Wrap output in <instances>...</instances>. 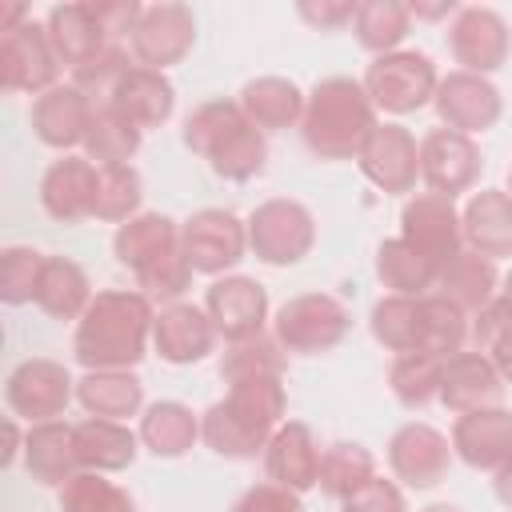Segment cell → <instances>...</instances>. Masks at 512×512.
<instances>
[{
	"instance_id": "1",
	"label": "cell",
	"mask_w": 512,
	"mask_h": 512,
	"mask_svg": "<svg viewBox=\"0 0 512 512\" xmlns=\"http://www.w3.org/2000/svg\"><path fill=\"white\" fill-rule=\"evenodd\" d=\"M156 308L144 292L104 288L72 332V356L84 372H132L148 356Z\"/></svg>"
},
{
	"instance_id": "2",
	"label": "cell",
	"mask_w": 512,
	"mask_h": 512,
	"mask_svg": "<svg viewBox=\"0 0 512 512\" xmlns=\"http://www.w3.org/2000/svg\"><path fill=\"white\" fill-rule=\"evenodd\" d=\"M284 412L288 392L280 376H244L232 380L228 396L200 416V440L224 460H256L284 424Z\"/></svg>"
},
{
	"instance_id": "3",
	"label": "cell",
	"mask_w": 512,
	"mask_h": 512,
	"mask_svg": "<svg viewBox=\"0 0 512 512\" xmlns=\"http://www.w3.org/2000/svg\"><path fill=\"white\" fill-rule=\"evenodd\" d=\"M112 256L136 276L148 300L176 304L192 284V264L184 256L180 224L164 212H140L112 236Z\"/></svg>"
},
{
	"instance_id": "4",
	"label": "cell",
	"mask_w": 512,
	"mask_h": 512,
	"mask_svg": "<svg viewBox=\"0 0 512 512\" xmlns=\"http://www.w3.org/2000/svg\"><path fill=\"white\" fill-rule=\"evenodd\" d=\"M376 124L380 120L364 84L352 76H328L316 80V88L304 100L300 140L320 160H356Z\"/></svg>"
},
{
	"instance_id": "5",
	"label": "cell",
	"mask_w": 512,
	"mask_h": 512,
	"mask_svg": "<svg viewBox=\"0 0 512 512\" xmlns=\"http://www.w3.org/2000/svg\"><path fill=\"white\" fill-rule=\"evenodd\" d=\"M184 148L208 160V168L224 180H252L268 164V140L264 132L244 116L236 100H204L184 120Z\"/></svg>"
},
{
	"instance_id": "6",
	"label": "cell",
	"mask_w": 512,
	"mask_h": 512,
	"mask_svg": "<svg viewBox=\"0 0 512 512\" xmlns=\"http://www.w3.org/2000/svg\"><path fill=\"white\" fill-rule=\"evenodd\" d=\"M352 328L348 308L332 292H300L288 296L272 316V336L292 356H320L332 352Z\"/></svg>"
},
{
	"instance_id": "7",
	"label": "cell",
	"mask_w": 512,
	"mask_h": 512,
	"mask_svg": "<svg viewBox=\"0 0 512 512\" xmlns=\"http://www.w3.org/2000/svg\"><path fill=\"white\" fill-rule=\"evenodd\" d=\"M360 84L376 112L408 116V112H420L424 104H432L440 76H436V64L428 52L396 48L388 56H376Z\"/></svg>"
},
{
	"instance_id": "8",
	"label": "cell",
	"mask_w": 512,
	"mask_h": 512,
	"mask_svg": "<svg viewBox=\"0 0 512 512\" xmlns=\"http://www.w3.org/2000/svg\"><path fill=\"white\" fill-rule=\"evenodd\" d=\"M312 244H316V216L308 212V204L272 196L252 208L248 248L256 260H264L272 268H292L312 252Z\"/></svg>"
},
{
	"instance_id": "9",
	"label": "cell",
	"mask_w": 512,
	"mask_h": 512,
	"mask_svg": "<svg viewBox=\"0 0 512 512\" xmlns=\"http://www.w3.org/2000/svg\"><path fill=\"white\" fill-rule=\"evenodd\" d=\"M72 396H76V380L60 360H48V356L20 360L4 380V404L24 424L60 420Z\"/></svg>"
},
{
	"instance_id": "10",
	"label": "cell",
	"mask_w": 512,
	"mask_h": 512,
	"mask_svg": "<svg viewBox=\"0 0 512 512\" xmlns=\"http://www.w3.org/2000/svg\"><path fill=\"white\" fill-rule=\"evenodd\" d=\"M184 256L192 272L200 276H220L236 268L248 252V220H240L228 208H200L180 224Z\"/></svg>"
},
{
	"instance_id": "11",
	"label": "cell",
	"mask_w": 512,
	"mask_h": 512,
	"mask_svg": "<svg viewBox=\"0 0 512 512\" xmlns=\"http://www.w3.org/2000/svg\"><path fill=\"white\" fill-rule=\"evenodd\" d=\"M60 56L48 40V28L36 20H24L8 32H0V84L4 92H48L60 80Z\"/></svg>"
},
{
	"instance_id": "12",
	"label": "cell",
	"mask_w": 512,
	"mask_h": 512,
	"mask_svg": "<svg viewBox=\"0 0 512 512\" xmlns=\"http://www.w3.org/2000/svg\"><path fill=\"white\" fill-rule=\"evenodd\" d=\"M192 44H196V16L188 4H176V0L144 4L140 24L128 40L132 60L144 68H156V72L180 64L192 52Z\"/></svg>"
},
{
	"instance_id": "13",
	"label": "cell",
	"mask_w": 512,
	"mask_h": 512,
	"mask_svg": "<svg viewBox=\"0 0 512 512\" xmlns=\"http://www.w3.org/2000/svg\"><path fill=\"white\" fill-rule=\"evenodd\" d=\"M400 240H408L424 260L444 268L448 260H456L464 252V228H460L456 204L436 192L408 196L400 208Z\"/></svg>"
},
{
	"instance_id": "14",
	"label": "cell",
	"mask_w": 512,
	"mask_h": 512,
	"mask_svg": "<svg viewBox=\"0 0 512 512\" xmlns=\"http://www.w3.org/2000/svg\"><path fill=\"white\" fill-rule=\"evenodd\" d=\"M448 52L460 64V72L488 76V72H496V68L508 64L512 32H508V24H504V16L496 8L468 4L448 24Z\"/></svg>"
},
{
	"instance_id": "15",
	"label": "cell",
	"mask_w": 512,
	"mask_h": 512,
	"mask_svg": "<svg viewBox=\"0 0 512 512\" xmlns=\"http://www.w3.org/2000/svg\"><path fill=\"white\" fill-rule=\"evenodd\" d=\"M436 116L444 128L460 132V136H476V132H488L496 128V120L504 116V96L500 88L488 80V76H476V72H448L440 76L436 84Z\"/></svg>"
},
{
	"instance_id": "16",
	"label": "cell",
	"mask_w": 512,
	"mask_h": 512,
	"mask_svg": "<svg viewBox=\"0 0 512 512\" xmlns=\"http://www.w3.org/2000/svg\"><path fill=\"white\" fill-rule=\"evenodd\" d=\"M356 164L368 184H376L388 196H404L416 188V176H420V144L404 124L384 120L364 140Z\"/></svg>"
},
{
	"instance_id": "17",
	"label": "cell",
	"mask_w": 512,
	"mask_h": 512,
	"mask_svg": "<svg viewBox=\"0 0 512 512\" xmlns=\"http://www.w3.org/2000/svg\"><path fill=\"white\" fill-rule=\"evenodd\" d=\"M452 440L424 424V420H408L392 432L388 440V468L396 480H404L408 488H436L448 468H452Z\"/></svg>"
},
{
	"instance_id": "18",
	"label": "cell",
	"mask_w": 512,
	"mask_h": 512,
	"mask_svg": "<svg viewBox=\"0 0 512 512\" xmlns=\"http://www.w3.org/2000/svg\"><path fill=\"white\" fill-rule=\"evenodd\" d=\"M480 148L472 136H460L452 128H432L420 140V180L428 184V192L456 200L460 192H468L480 180Z\"/></svg>"
},
{
	"instance_id": "19",
	"label": "cell",
	"mask_w": 512,
	"mask_h": 512,
	"mask_svg": "<svg viewBox=\"0 0 512 512\" xmlns=\"http://www.w3.org/2000/svg\"><path fill=\"white\" fill-rule=\"evenodd\" d=\"M204 312L212 316L216 332L228 344L264 336V324H268V288L260 280H252V276H220V280H212V288L204 296Z\"/></svg>"
},
{
	"instance_id": "20",
	"label": "cell",
	"mask_w": 512,
	"mask_h": 512,
	"mask_svg": "<svg viewBox=\"0 0 512 512\" xmlns=\"http://www.w3.org/2000/svg\"><path fill=\"white\" fill-rule=\"evenodd\" d=\"M92 108H96V100L88 92H80L72 80L56 84V88H48V92H40L32 100V116H28L32 136L44 148H56V152L84 148L88 124H92Z\"/></svg>"
},
{
	"instance_id": "21",
	"label": "cell",
	"mask_w": 512,
	"mask_h": 512,
	"mask_svg": "<svg viewBox=\"0 0 512 512\" xmlns=\"http://www.w3.org/2000/svg\"><path fill=\"white\" fill-rule=\"evenodd\" d=\"M96 180L100 168L88 156H60L40 176V204L52 220L76 224L96 216Z\"/></svg>"
},
{
	"instance_id": "22",
	"label": "cell",
	"mask_w": 512,
	"mask_h": 512,
	"mask_svg": "<svg viewBox=\"0 0 512 512\" xmlns=\"http://www.w3.org/2000/svg\"><path fill=\"white\" fill-rule=\"evenodd\" d=\"M216 336L220 332H216L212 316L188 300L164 304L152 324V348L160 352L164 364H200L204 356H212Z\"/></svg>"
},
{
	"instance_id": "23",
	"label": "cell",
	"mask_w": 512,
	"mask_h": 512,
	"mask_svg": "<svg viewBox=\"0 0 512 512\" xmlns=\"http://www.w3.org/2000/svg\"><path fill=\"white\" fill-rule=\"evenodd\" d=\"M452 452L476 472L504 468L512 460V412L496 404V408H476V412L456 416Z\"/></svg>"
},
{
	"instance_id": "24",
	"label": "cell",
	"mask_w": 512,
	"mask_h": 512,
	"mask_svg": "<svg viewBox=\"0 0 512 512\" xmlns=\"http://www.w3.org/2000/svg\"><path fill=\"white\" fill-rule=\"evenodd\" d=\"M264 472L272 484L304 496L308 488H316L320 480V444H316V432L304 424V420H284L268 448H264Z\"/></svg>"
},
{
	"instance_id": "25",
	"label": "cell",
	"mask_w": 512,
	"mask_h": 512,
	"mask_svg": "<svg viewBox=\"0 0 512 512\" xmlns=\"http://www.w3.org/2000/svg\"><path fill=\"white\" fill-rule=\"evenodd\" d=\"M504 400V376L484 352H456L444 360L440 372V404L456 416L476 408H496Z\"/></svg>"
},
{
	"instance_id": "26",
	"label": "cell",
	"mask_w": 512,
	"mask_h": 512,
	"mask_svg": "<svg viewBox=\"0 0 512 512\" xmlns=\"http://www.w3.org/2000/svg\"><path fill=\"white\" fill-rule=\"evenodd\" d=\"M44 28H48V40H52V48H56V56H60V64H64L68 72L80 68V64H88V60H96V56L108 52L112 44H120V40H112V36L104 32V24L96 20L92 0L56 4V8L44 16Z\"/></svg>"
},
{
	"instance_id": "27",
	"label": "cell",
	"mask_w": 512,
	"mask_h": 512,
	"mask_svg": "<svg viewBox=\"0 0 512 512\" xmlns=\"http://www.w3.org/2000/svg\"><path fill=\"white\" fill-rule=\"evenodd\" d=\"M24 468L36 484H48V488H64L76 472H84L80 456H76V424H64V420L28 424Z\"/></svg>"
},
{
	"instance_id": "28",
	"label": "cell",
	"mask_w": 512,
	"mask_h": 512,
	"mask_svg": "<svg viewBox=\"0 0 512 512\" xmlns=\"http://www.w3.org/2000/svg\"><path fill=\"white\" fill-rule=\"evenodd\" d=\"M460 228H464V248L488 260L512 256V196L504 188L472 192L460 212Z\"/></svg>"
},
{
	"instance_id": "29",
	"label": "cell",
	"mask_w": 512,
	"mask_h": 512,
	"mask_svg": "<svg viewBox=\"0 0 512 512\" xmlns=\"http://www.w3.org/2000/svg\"><path fill=\"white\" fill-rule=\"evenodd\" d=\"M104 100H112L136 128H160L172 116V108H176V88H172V80L164 72L144 68V64H132L112 84V92Z\"/></svg>"
},
{
	"instance_id": "30",
	"label": "cell",
	"mask_w": 512,
	"mask_h": 512,
	"mask_svg": "<svg viewBox=\"0 0 512 512\" xmlns=\"http://www.w3.org/2000/svg\"><path fill=\"white\" fill-rule=\"evenodd\" d=\"M140 452V432H132L124 420L88 416L76 424V456L84 472H124L132 468Z\"/></svg>"
},
{
	"instance_id": "31",
	"label": "cell",
	"mask_w": 512,
	"mask_h": 512,
	"mask_svg": "<svg viewBox=\"0 0 512 512\" xmlns=\"http://www.w3.org/2000/svg\"><path fill=\"white\" fill-rule=\"evenodd\" d=\"M304 92L288 80V76H256L240 88L236 104L244 108V116L268 136V132H284L296 128L304 120Z\"/></svg>"
},
{
	"instance_id": "32",
	"label": "cell",
	"mask_w": 512,
	"mask_h": 512,
	"mask_svg": "<svg viewBox=\"0 0 512 512\" xmlns=\"http://www.w3.org/2000/svg\"><path fill=\"white\" fill-rule=\"evenodd\" d=\"M436 288H440V296L452 300L460 312L476 316V312H480L484 304H492L496 292H500L496 260H488V256H480V252H472V248H464L456 260H448V264L440 268Z\"/></svg>"
},
{
	"instance_id": "33",
	"label": "cell",
	"mask_w": 512,
	"mask_h": 512,
	"mask_svg": "<svg viewBox=\"0 0 512 512\" xmlns=\"http://www.w3.org/2000/svg\"><path fill=\"white\" fill-rule=\"evenodd\" d=\"M200 440V416L180 400H156L140 416V448H148L160 460H176L192 452Z\"/></svg>"
},
{
	"instance_id": "34",
	"label": "cell",
	"mask_w": 512,
	"mask_h": 512,
	"mask_svg": "<svg viewBox=\"0 0 512 512\" xmlns=\"http://www.w3.org/2000/svg\"><path fill=\"white\" fill-rule=\"evenodd\" d=\"M88 304H92L88 272L68 256H48L36 288V308L52 320H80Z\"/></svg>"
},
{
	"instance_id": "35",
	"label": "cell",
	"mask_w": 512,
	"mask_h": 512,
	"mask_svg": "<svg viewBox=\"0 0 512 512\" xmlns=\"http://www.w3.org/2000/svg\"><path fill=\"white\" fill-rule=\"evenodd\" d=\"M140 140H144V128H136L112 100H96L92 124H88V136H84V156L96 168L128 164L140 152Z\"/></svg>"
},
{
	"instance_id": "36",
	"label": "cell",
	"mask_w": 512,
	"mask_h": 512,
	"mask_svg": "<svg viewBox=\"0 0 512 512\" xmlns=\"http://www.w3.org/2000/svg\"><path fill=\"white\" fill-rule=\"evenodd\" d=\"M76 400L88 416L128 420L144 408V384L132 372H84L76 380Z\"/></svg>"
},
{
	"instance_id": "37",
	"label": "cell",
	"mask_w": 512,
	"mask_h": 512,
	"mask_svg": "<svg viewBox=\"0 0 512 512\" xmlns=\"http://www.w3.org/2000/svg\"><path fill=\"white\" fill-rule=\"evenodd\" d=\"M376 276L388 288V296H428V288H436L440 280V268L424 260L408 240L392 236L376 248Z\"/></svg>"
},
{
	"instance_id": "38",
	"label": "cell",
	"mask_w": 512,
	"mask_h": 512,
	"mask_svg": "<svg viewBox=\"0 0 512 512\" xmlns=\"http://www.w3.org/2000/svg\"><path fill=\"white\" fill-rule=\"evenodd\" d=\"M368 328L376 336V344H384L388 352L404 356V352H420L424 348V304L420 296H384L372 304Z\"/></svg>"
},
{
	"instance_id": "39",
	"label": "cell",
	"mask_w": 512,
	"mask_h": 512,
	"mask_svg": "<svg viewBox=\"0 0 512 512\" xmlns=\"http://www.w3.org/2000/svg\"><path fill=\"white\" fill-rule=\"evenodd\" d=\"M376 476V456L356 444V440H336L320 452V492L332 496V500H344L352 496L356 488H364L368 480Z\"/></svg>"
},
{
	"instance_id": "40",
	"label": "cell",
	"mask_w": 512,
	"mask_h": 512,
	"mask_svg": "<svg viewBox=\"0 0 512 512\" xmlns=\"http://www.w3.org/2000/svg\"><path fill=\"white\" fill-rule=\"evenodd\" d=\"M408 28H412V12L400 0H364L356 8V20H352V32H356L360 48H368L376 56L396 52L404 44Z\"/></svg>"
},
{
	"instance_id": "41",
	"label": "cell",
	"mask_w": 512,
	"mask_h": 512,
	"mask_svg": "<svg viewBox=\"0 0 512 512\" xmlns=\"http://www.w3.org/2000/svg\"><path fill=\"white\" fill-rule=\"evenodd\" d=\"M440 372H444V360L424 356V352H404L388 368V388H392L396 404L428 408L432 400H440Z\"/></svg>"
},
{
	"instance_id": "42",
	"label": "cell",
	"mask_w": 512,
	"mask_h": 512,
	"mask_svg": "<svg viewBox=\"0 0 512 512\" xmlns=\"http://www.w3.org/2000/svg\"><path fill=\"white\" fill-rule=\"evenodd\" d=\"M424 304V356H436V360H448L456 352H464L468 344V312H460L452 300H444L440 292H428L420 296Z\"/></svg>"
},
{
	"instance_id": "43",
	"label": "cell",
	"mask_w": 512,
	"mask_h": 512,
	"mask_svg": "<svg viewBox=\"0 0 512 512\" xmlns=\"http://www.w3.org/2000/svg\"><path fill=\"white\" fill-rule=\"evenodd\" d=\"M140 200H144V180L132 164H108L100 168L96 180V220L108 224H128L132 216H140Z\"/></svg>"
},
{
	"instance_id": "44",
	"label": "cell",
	"mask_w": 512,
	"mask_h": 512,
	"mask_svg": "<svg viewBox=\"0 0 512 512\" xmlns=\"http://www.w3.org/2000/svg\"><path fill=\"white\" fill-rule=\"evenodd\" d=\"M216 372L224 376V384L244 380V376H284V348L276 344V336L236 340L220 352Z\"/></svg>"
},
{
	"instance_id": "45",
	"label": "cell",
	"mask_w": 512,
	"mask_h": 512,
	"mask_svg": "<svg viewBox=\"0 0 512 512\" xmlns=\"http://www.w3.org/2000/svg\"><path fill=\"white\" fill-rule=\"evenodd\" d=\"M60 512H136V504L104 472H76L60 488Z\"/></svg>"
},
{
	"instance_id": "46",
	"label": "cell",
	"mask_w": 512,
	"mask_h": 512,
	"mask_svg": "<svg viewBox=\"0 0 512 512\" xmlns=\"http://www.w3.org/2000/svg\"><path fill=\"white\" fill-rule=\"evenodd\" d=\"M44 252L28 248V244H12L0 252V300L4 304H28L36 300L40 276H44Z\"/></svg>"
},
{
	"instance_id": "47",
	"label": "cell",
	"mask_w": 512,
	"mask_h": 512,
	"mask_svg": "<svg viewBox=\"0 0 512 512\" xmlns=\"http://www.w3.org/2000/svg\"><path fill=\"white\" fill-rule=\"evenodd\" d=\"M340 512H408V504H404V492L392 480L372 476L364 488H356L352 496L340 500Z\"/></svg>"
},
{
	"instance_id": "48",
	"label": "cell",
	"mask_w": 512,
	"mask_h": 512,
	"mask_svg": "<svg viewBox=\"0 0 512 512\" xmlns=\"http://www.w3.org/2000/svg\"><path fill=\"white\" fill-rule=\"evenodd\" d=\"M228 512H304V504H300L296 492H288V488L264 480V484L244 488Z\"/></svg>"
},
{
	"instance_id": "49",
	"label": "cell",
	"mask_w": 512,
	"mask_h": 512,
	"mask_svg": "<svg viewBox=\"0 0 512 512\" xmlns=\"http://www.w3.org/2000/svg\"><path fill=\"white\" fill-rule=\"evenodd\" d=\"M356 0H300L296 4V16L308 24V28H316V32H340L344 24H352L356 20Z\"/></svg>"
},
{
	"instance_id": "50",
	"label": "cell",
	"mask_w": 512,
	"mask_h": 512,
	"mask_svg": "<svg viewBox=\"0 0 512 512\" xmlns=\"http://www.w3.org/2000/svg\"><path fill=\"white\" fill-rule=\"evenodd\" d=\"M92 8H96V20L104 24V32L112 40H124V36L132 40L140 12H144V4H136V0H92Z\"/></svg>"
},
{
	"instance_id": "51",
	"label": "cell",
	"mask_w": 512,
	"mask_h": 512,
	"mask_svg": "<svg viewBox=\"0 0 512 512\" xmlns=\"http://www.w3.org/2000/svg\"><path fill=\"white\" fill-rule=\"evenodd\" d=\"M484 356L496 364V372L504 376V384H512V328H508V332H504V336H500Z\"/></svg>"
},
{
	"instance_id": "52",
	"label": "cell",
	"mask_w": 512,
	"mask_h": 512,
	"mask_svg": "<svg viewBox=\"0 0 512 512\" xmlns=\"http://www.w3.org/2000/svg\"><path fill=\"white\" fill-rule=\"evenodd\" d=\"M4 440H8V448H4L0 464H4V468H12V464H16V456L24 452V432H20V420H16V416H8V420H4Z\"/></svg>"
},
{
	"instance_id": "53",
	"label": "cell",
	"mask_w": 512,
	"mask_h": 512,
	"mask_svg": "<svg viewBox=\"0 0 512 512\" xmlns=\"http://www.w3.org/2000/svg\"><path fill=\"white\" fill-rule=\"evenodd\" d=\"M408 12L416 16V20H444V16H456L460 8H456V0H436V4H408Z\"/></svg>"
},
{
	"instance_id": "54",
	"label": "cell",
	"mask_w": 512,
	"mask_h": 512,
	"mask_svg": "<svg viewBox=\"0 0 512 512\" xmlns=\"http://www.w3.org/2000/svg\"><path fill=\"white\" fill-rule=\"evenodd\" d=\"M492 492H496V500H500L504 508H512V460H508L504 468H496V480H492Z\"/></svg>"
},
{
	"instance_id": "55",
	"label": "cell",
	"mask_w": 512,
	"mask_h": 512,
	"mask_svg": "<svg viewBox=\"0 0 512 512\" xmlns=\"http://www.w3.org/2000/svg\"><path fill=\"white\" fill-rule=\"evenodd\" d=\"M24 20H28V8H24V4H4V8H0V32L16 28V24H24Z\"/></svg>"
},
{
	"instance_id": "56",
	"label": "cell",
	"mask_w": 512,
	"mask_h": 512,
	"mask_svg": "<svg viewBox=\"0 0 512 512\" xmlns=\"http://www.w3.org/2000/svg\"><path fill=\"white\" fill-rule=\"evenodd\" d=\"M496 304L504 308V316L512 320V268H508V276L500 280V292H496Z\"/></svg>"
},
{
	"instance_id": "57",
	"label": "cell",
	"mask_w": 512,
	"mask_h": 512,
	"mask_svg": "<svg viewBox=\"0 0 512 512\" xmlns=\"http://www.w3.org/2000/svg\"><path fill=\"white\" fill-rule=\"evenodd\" d=\"M420 512H460L456 504H428V508H420Z\"/></svg>"
},
{
	"instance_id": "58",
	"label": "cell",
	"mask_w": 512,
	"mask_h": 512,
	"mask_svg": "<svg viewBox=\"0 0 512 512\" xmlns=\"http://www.w3.org/2000/svg\"><path fill=\"white\" fill-rule=\"evenodd\" d=\"M504 192H508V196H512V168H508V188H504Z\"/></svg>"
}]
</instances>
